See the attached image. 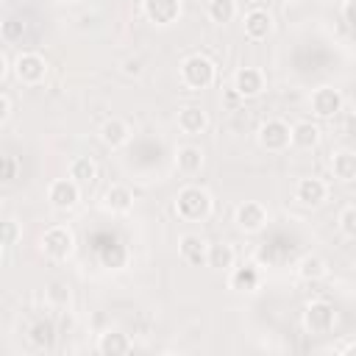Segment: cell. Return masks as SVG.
<instances>
[{
    "label": "cell",
    "instance_id": "obj_1",
    "mask_svg": "<svg viewBox=\"0 0 356 356\" xmlns=\"http://www.w3.org/2000/svg\"><path fill=\"white\" fill-rule=\"evenodd\" d=\"M175 214L184 220V222H203L211 217V209H214V197L206 186H197V184H186L178 189L175 195V203H172Z\"/></svg>",
    "mask_w": 356,
    "mask_h": 356
},
{
    "label": "cell",
    "instance_id": "obj_2",
    "mask_svg": "<svg viewBox=\"0 0 356 356\" xmlns=\"http://www.w3.org/2000/svg\"><path fill=\"white\" fill-rule=\"evenodd\" d=\"M178 72H181V83L186 89H192V92H203V89H209L217 81V64L209 56H203V53L186 56L181 61Z\"/></svg>",
    "mask_w": 356,
    "mask_h": 356
},
{
    "label": "cell",
    "instance_id": "obj_3",
    "mask_svg": "<svg viewBox=\"0 0 356 356\" xmlns=\"http://www.w3.org/2000/svg\"><path fill=\"white\" fill-rule=\"evenodd\" d=\"M11 72L22 86H39L47 78V58L36 50H22L14 56Z\"/></svg>",
    "mask_w": 356,
    "mask_h": 356
},
{
    "label": "cell",
    "instance_id": "obj_4",
    "mask_svg": "<svg viewBox=\"0 0 356 356\" xmlns=\"http://www.w3.org/2000/svg\"><path fill=\"white\" fill-rule=\"evenodd\" d=\"M256 139L267 153H284L292 145V125L281 117H270L259 125Z\"/></svg>",
    "mask_w": 356,
    "mask_h": 356
},
{
    "label": "cell",
    "instance_id": "obj_5",
    "mask_svg": "<svg viewBox=\"0 0 356 356\" xmlns=\"http://www.w3.org/2000/svg\"><path fill=\"white\" fill-rule=\"evenodd\" d=\"M39 245H42V253H44L47 259L64 261V259H70L72 250H75V234H72L70 225H50V228L42 234Z\"/></svg>",
    "mask_w": 356,
    "mask_h": 356
},
{
    "label": "cell",
    "instance_id": "obj_6",
    "mask_svg": "<svg viewBox=\"0 0 356 356\" xmlns=\"http://www.w3.org/2000/svg\"><path fill=\"white\" fill-rule=\"evenodd\" d=\"M337 325V309L328 300H309L303 309V328L314 337L331 334Z\"/></svg>",
    "mask_w": 356,
    "mask_h": 356
},
{
    "label": "cell",
    "instance_id": "obj_7",
    "mask_svg": "<svg viewBox=\"0 0 356 356\" xmlns=\"http://www.w3.org/2000/svg\"><path fill=\"white\" fill-rule=\"evenodd\" d=\"M81 189H83V186L75 184L70 175H67V178H56V181L47 184V203H50L53 209H58V211H70V209L78 206Z\"/></svg>",
    "mask_w": 356,
    "mask_h": 356
},
{
    "label": "cell",
    "instance_id": "obj_8",
    "mask_svg": "<svg viewBox=\"0 0 356 356\" xmlns=\"http://www.w3.org/2000/svg\"><path fill=\"white\" fill-rule=\"evenodd\" d=\"M342 92L334 89V86H317L312 95H309V108L317 120H331L342 111Z\"/></svg>",
    "mask_w": 356,
    "mask_h": 356
},
{
    "label": "cell",
    "instance_id": "obj_9",
    "mask_svg": "<svg viewBox=\"0 0 356 356\" xmlns=\"http://www.w3.org/2000/svg\"><path fill=\"white\" fill-rule=\"evenodd\" d=\"M264 72L259 67H239L234 72V81H231V92L242 100H253L264 92Z\"/></svg>",
    "mask_w": 356,
    "mask_h": 356
},
{
    "label": "cell",
    "instance_id": "obj_10",
    "mask_svg": "<svg viewBox=\"0 0 356 356\" xmlns=\"http://www.w3.org/2000/svg\"><path fill=\"white\" fill-rule=\"evenodd\" d=\"M234 222L242 234H259L267 228V209L259 200H245L234 211Z\"/></svg>",
    "mask_w": 356,
    "mask_h": 356
},
{
    "label": "cell",
    "instance_id": "obj_11",
    "mask_svg": "<svg viewBox=\"0 0 356 356\" xmlns=\"http://www.w3.org/2000/svg\"><path fill=\"white\" fill-rule=\"evenodd\" d=\"M142 14L147 17V22L167 28L172 22H178L181 17V0H142Z\"/></svg>",
    "mask_w": 356,
    "mask_h": 356
},
{
    "label": "cell",
    "instance_id": "obj_12",
    "mask_svg": "<svg viewBox=\"0 0 356 356\" xmlns=\"http://www.w3.org/2000/svg\"><path fill=\"white\" fill-rule=\"evenodd\" d=\"M242 28H245V36H248L250 42H264V39L273 33L275 22H273V14H270L267 8L256 6V8L245 11V17H242Z\"/></svg>",
    "mask_w": 356,
    "mask_h": 356
},
{
    "label": "cell",
    "instance_id": "obj_13",
    "mask_svg": "<svg viewBox=\"0 0 356 356\" xmlns=\"http://www.w3.org/2000/svg\"><path fill=\"white\" fill-rule=\"evenodd\" d=\"M295 200H298L300 206H309V209L323 206V203L328 200V184H325L323 178L306 175V178H300V181L295 184Z\"/></svg>",
    "mask_w": 356,
    "mask_h": 356
},
{
    "label": "cell",
    "instance_id": "obj_14",
    "mask_svg": "<svg viewBox=\"0 0 356 356\" xmlns=\"http://www.w3.org/2000/svg\"><path fill=\"white\" fill-rule=\"evenodd\" d=\"M228 286L234 292H256L261 286V273L256 264H234L228 270Z\"/></svg>",
    "mask_w": 356,
    "mask_h": 356
},
{
    "label": "cell",
    "instance_id": "obj_15",
    "mask_svg": "<svg viewBox=\"0 0 356 356\" xmlns=\"http://www.w3.org/2000/svg\"><path fill=\"white\" fill-rule=\"evenodd\" d=\"M328 167H331V175L339 184H353L356 181V150H350V147L334 150Z\"/></svg>",
    "mask_w": 356,
    "mask_h": 356
},
{
    "label": "cell",
    "instance_id": "obj_16",
    "mask_svg": "<svg viewBox=\"0 0 356 356\" xmlns=\"http://www.w3.org/2000/svg\"><path fill=\"white\" fill-rule=\"evenodd\" d=\"M175 122H178V131L181 134L197 136V134H203L209 128V114L200 106H184V108H178Z\"/></svg>",
    "mask_w": 356,
    "mask_h": 356
},
{
    "label": "cell",
    "instance_id": "obj_17",
    "mask_svg": "<svg viewBox=\"0 0 356 356\" xmlns=\"http://www.w3.org/2000/svg\"><path fill=\"white\" fill-rule=\"evenodd\" d=\"M128 139H131V125H128L122 117H108V120L100 125V142H103L106 147L117 150V147L128 145Z\"/></svg>",
    "mask_w": 356,
    "mask_h": 356
},
{
    "label": "cell",
    "instance_id": "obj_18",
    "mask_svg": "<svg viewBox=\"0 0 356 356\" xmlns=\"http://www.w3.org/2000/svg\"><path fill=\"white\" fill-rule=\"evenodd\" d=\"M131 348H134L131 337L117 331V328H108L97 337V353L100 356H125V353H131Z\"/></svg>",
    "mask_w": 356,
    "mask_h": 356
},
{
    "label": "cell",
    "instance_id": "obj_19",
    "mask_svg": "<svg viewBox=\"0 0 356 356\" xmlns=\"http://www.w3.org/2000/svg\"><path fill=\"white\" fill-rule=\"evenodd\" d=\"M103 209L111 214H128L134 209V192L125 184H111L103 192Z\"/></svg>",
    "mask_w": 356,
    "mask_h": 356
},
{
    "label": "cell",
    "instance_id": "obj_20",
    "mask_svg": "<svg viewBox=\"0 0 356 356\" xmlns=\"http://www.w3.org/2000/svg\"><path fill=\"white\" fill-rule=\"evenodd\" d=\"M178 253L186 264H206L209 256V242L200 234H184L178 239Z\"/></svg>",
    "mask_w": 356,
    "mask_h": 356
},
{
    "label": "cell",
    "instance_id": "obj_21",
    "mask_svg": "<svg viewBox=\"0 0 356 356\" xmlns=\"http://www.w3.org/2000/svg\"><path fill=\"white\" fill-rule=\"evenodd\" d=\"M206 264L217 273H228L234 264H236V250L231 242H211L209 245V256H206Z\"/></svg>",
    "mask_w": 356,
    "mask_h": 356
},
{
    "label": "cell",
    "instance_id": "obj_22",
    "mask_svg": "<svg viewBox=\"0 0 356 356\" xmlns=\"http://www.w3.org/2000/svg\"><path fill=\"white\" fill-rule=\"evenodd\" d=\"M203 167V150L197 145H181L175 150V170L181 175H197Z\"/></svg>",
    "mask_w": 356,
    "mask_h": 356
},
{
    "label": "cell",
    "instance_id": "obj_23",
    "mask_svg": "<svg viewBox=\"0 0 356 356\" xmlns=\"http://www.w3.org/2000/svg\"><path fill=\"white\" fill-rule=\"evenodd\" d=\"M320 142V125L312 120H300L292 125V145L298 150H312Z\"/></svg>",
    "mask_w": 356,
    "mask_h": 356
},
{
    "label": "cell",
    "instance_id": "obj_24",
    "mask_svg": "<svg viewBox=\"0 0 356 356\" xmlns=\"http://www.w3.org/2000/svg\"><path fill=\"white\" fill-rule=\"evenodd\" d=\"M295 273H298L303 281H320V278L328 275V264H325L323 256H317V253H306V256L298 259Z\"/></svg>",
    "mask_w": 356,
    "mask_h": 356
},
{
    "label": "cell",
    "instance_id": "obj_25",
    "mask_svg": "<svg viewBox=\"0 0 356 356\" xmlns=\"http://www.w3.org/2000/svg\"><path fill=\"white\" fill-rule=\"evenodd\" d=\"M67 175H70L75 184L89 186V184H95V178H97V164H95L89 156H75V159L70 161V167H67Z\"/></svg>",
    "mask_w": 356,
    "mask_h": 356
},
{
    "label": "cell",
    "instance_id": "obj_26",
    "mask_svg": "<svg viewBox=\"0 0 356 356\" xmlns=\"http://www.w3.org/2000/svg\"><path fill=\"white\" fill-rule=\"evenodd\" d=\"M28 339H31V345L33 348H39V350H50L53 348V342H56V325H53V320H36L31 328H28Z\"/></svg>",
    "mask_w": 356,
    "mask_h": 356
},
{
    "label": "cell",
    "instance_id": "obj_27",
    "mask_svg": "<svg viewBox=\"0 0 356 356\" xmlns=\"http://www.w3.org/2000/svg\"><path fill=\"white\" fill-rule=\"evenodd\" d=\"M236 14H239L236 0H209V6H206V17L214 25H228L236 19Z\"/></svg>",
    "mask_w": 356,
    "mask_h": 356
},
{
    "label": "cell",
    "instance_id": "obj_28",
    "mask_svg": "<svg viewBox=\"0 0 356 356\" xmlns=\"http://www.w3.org/2000/svg\"><path fill=\"white\" fill-rule=\"evenodd\" d=\"M22 239V228L14 217H6L3 220V231H0V245H3V259L8 256V250Z\"/></svg>",
    "mask_w": 356,
    "mask_h": 356
},
{
    "label": "cell",
    "instance_id": "obj_29",
    "mask_svg": "<svg viewBox=\"0 0 356 356\" xmlns=\"http://www.w3.org/2000/svg\"><path fill=\"white\" fill-rule=\"evenodd\" d=\"M339 231L348 236V239H356V203H350V206H345L342 211H339Z\"/></svg>",
    "mask_w": 356,
    "mask_h": 356
},
{
    "label": "cell",
    "instance_id": "obj_30",
    "mask_svg": "<svg viewBox=\"0 0 356 356\" xmlns=\"http://www.w3.org/2000/svg\"><path fill=\"white\" fill-rule=\"evenodd\" d=\"M44 298H47V303H53V306H67V303H70V286L61 284V281H53V284L44 289Z\"/></svg>",
    "mask_w": 356,
    "mask_h": 356
},
{
    "label": "cell",
    "instance_id": "obj_31",
    "mask_svg": "<svg viewBox=\"0 0 356 356\" xmlns=\"http://www.w3.org/2000/svg\"><path fill=\"white\" fill-rule=\"evenodd\" d=\"M22 31H25V22L17 19V17H8V19L3 22V39H6V42H17V39H22Z\"/></svg>",
    "mask_w": 356,
    "mask_h": 356
},
{
    "label": "cell",
    "instance_id": "obj_32",
    "mask_svg": "<svg viewBox=\"0 0 356 356\" xmlns=\"http://www.w3.org/2000/svg\"><path fill=\"white\" fill-rule=\"evenodd\" d=\"M17 170H19V164H17L14 156H3L0 159V181L3 184H11L17 178Z\"/></svg>",
    "mask_w": 356,
    "mask_h": 356
},
{
    "label": "cell",
    "instance_id": "obj_33",
    "mask_svg": "<svg viewBox=\"0 0 356 356\" xmlns=\"http://www.w3.org/2000/svg\"><path fill=\"white\" fill-rule=\"evenodd\" d=\"M342 19L350 31H356V0H342Z\"/></svg>",
    "mask_w": 356,
    "mask_h": 356
},
{
    "label": "cell",
    "instance_id": "obj_34",
    "mask_svg": "<svg viewBox=\"0 0 356 356\" xmlns=\"http://www.w3.org/2000/svg\"><path fill=\"white\" fill-rule=\"evenodd\" d=\"M8 117H11V95L0 92V122H8Z\"/></svg>",
    "mask_w": 356,
    "mask_h": 356
},
{
    "label": "cell",
    "instance_id": "obj_35",
    "mask_svg": "<svg viewBox=\"0 0 356 356\" xmlns=\"http://www.w3.org/2000/svg\"><path fill=\"white\" fill-rule=\"evenodd\" d=\"M339 353H345V356H356V339H350V342H345V345L339 348Z\"/></svg>",
    "mask_w": 356,
    "mask_h": 356
},
{
    "label": "cell",
    "instance_id": "obj_36",
    "mask_svg": "<svg viewBox=\"0 0 356 356\" xmlns=\"http://www.w3.org/2000/svg\"><path fill=\"white\" fill-rule=\"evenodd\" d=\"M8 70H11V67H8V56H6V53H0V78H6V75H8Z\"/></svg>",
    "mask_w": 356,
    "mask_h": 356
},
{
    "label": "cell",
    "instance_id": "obj_37",
    "mask_svg": "<svg viewBox=\"0 0 356 356\" xmlns=\"http://www.w3.org/2000/svg\"><path fill=\"white\" fill-rule=\"evenodd\" d=\"M125 72H134V75H139V72H142V64L128 58V61H125Z\"/></svg>",
    "mask_w": 356,
    "mask_h": 356
},
{
    "label": "cell",
    "instance_id": "obj_38",
    "mask_svg": "<svg viewBox=\"0 0 356 356\" xmlns=\"http://www.w3.org/2000/svg\"><path fill=\"white\" fill-rule=\"evenodd\" d=\"M53 3H61V6H70V3H75V0H53Z\"/></svg>",
    "mask_w": 356,
    "mask_h": 356
},
{
    "label": "cell",
    "instance_id": "obj_39",
    "mask_svg": "<svg viewBox=\"0 0 356 356\" xmlns=\"http://www.w3.org/2000/svg\"><path fill=\"white\" fill-rule=\"evenodd\" d=\"M284 3H300V0H284Z\"/></svg>",
    "mask_w": 356,
    "mask_h": 356
}]
</instances>
